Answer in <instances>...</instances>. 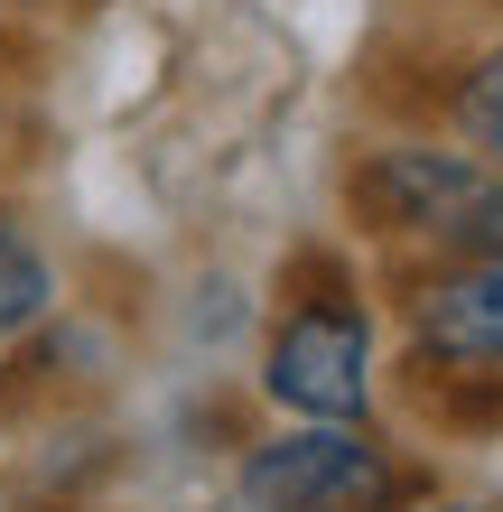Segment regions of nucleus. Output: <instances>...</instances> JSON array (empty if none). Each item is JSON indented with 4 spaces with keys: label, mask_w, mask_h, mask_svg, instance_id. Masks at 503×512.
<instances>
[{
    "label": "nucleus",
    "mask_w": 503,
    "mask_h": 512,
    "mask_svg": "<svg viewBox=\"0 0 503 512\" xmlns=\"http://www.w3.org/2000/svg\"><path fill=\"white\" fill-rule=\"evenodd\" d=\"M457 131L476 140V159H485V168H503V47L457 84Z\"/></svg>",
    "instance_id": "6"
},
{
    "label": "nucleus",
    "mask_w": 503,
    "mask_h": 512,
    "mask_svg": "<svg viewBox=\"0 0 503 512\" xmlns=\"http://www.w3.org/2000/svg\"><path fill=\"white\" fill-rule=\"evenodd\" d=\"M243 503L252 512H392L401 466L345 419H308V429H280L243 457Z\"/></svg>",
    "instance_id": "1"
},
{
    "label": "nucleus",
    "mask_w": 503,
    "mask_h": 512,
    "mask_svg": "<svg viewBox=\"0 0 503 512\" xmlns=\"http://www.w3.org/2000/svg\"><path fill=\"white\" fill-rule=\"evenodd\" d=\"M261 391L289 419H364V401H373V317L354 298L289 308L271 354H261Z\"/></svg>",
    "instance_id": "2"
},
{
    "label": "nucleus",
    "mask_w": 503,
    "mask_h": 512,
    "mask_svg": "<svg viewBox=\"0 0 503 512\" xmlns=\"http://www.w3.org/2000/svg\"><path fill=\"white\" fill-rule=\"evenodd\" d=\"M429 512H494V503H429Z\"/></svg>",
    "instance_id": "8"
},
{
    "label": "nucleus",
    "mask_w": 503,
    "mask_h": 512,
    "mask_svg": "<svg viewBox=\"0 0 503 512\" xmlns=\"http://www.w3.org/2000/svg\"><path fill=\"white\" fill-rule=\"evenodd\" d=\"M47 298H56V280H47V261H38V243L0 215V345L10 336H28V326L47 317Z\"/></svg>",
    "instance_id": "5"
},
{
    "label": "nucleus",
    "mask_w": 503,
    "mask_h": 512,
    "mask_svg": "<svg viewBox=\"0 0 503 512\" xmlns=\"http://www.w3.org/2000/svg\"><path fill=\"white\" fill-rule=\"evenodd\" d=\"M494 187L503 177L476 159V149H420V140L354 168V205H364L382 233H438V243H448Z\"/></svg>",
    "instance_id": "3"
},
{
    "label": "nucleus",
    "mask_w": 503,
    "mask_h": 512,
    "mask_svg": "<svg viewBox=\"0 0 503 512\" xmlns=\"http://www.w3.org/2000/svg\"><path fill=\"white\" fill-rule=\"evenodd\" d=\"M410 317H420V354L503 373V261L494 252H466L457 270H438Z\"/></svg>",
    "instance_id": "4"
},
{
    "label": "nucleus",
    "mask_w": 503,
    "mask_h": 512,
    "mask_svg": "<svg viewBox=\"0 0 503 512\" xmlns=\"http://www.w3.org/2000/svg\"><path fill=\"white\" fill-rule=\"evenodd\" d=\"M448 243H457V252H494V261H503V187H494V196L476 205V215H466V224L448 233Z\"/></svg>",
    "instance_id": "7"
}]
</instances>
